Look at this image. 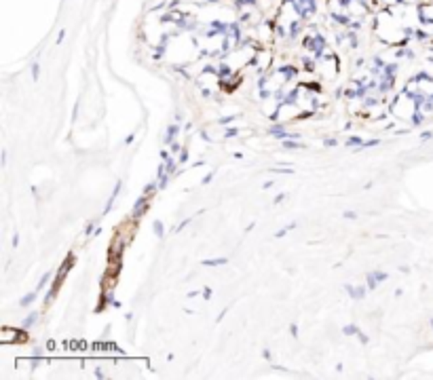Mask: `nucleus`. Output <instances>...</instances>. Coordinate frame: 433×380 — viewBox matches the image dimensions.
Here are the masks:
<instances>
[{"mask_svg": "<svg viewBox=\"0 0 433 380\" xmlns=\"http://www.w3.org/2000/svg\"><path fill=\"white\" fill-rule=\"evenodd\" d=\"M32 300H34V294H28V296H26V298L21 300V304H30Z\"/></svg>", "mask_w": 433, "mask_h": 380, "instance_id": "f257e3e1", "label": "nucleus"}, {"mask_svg": "<svg viewBox=\"0 0 433 380\" xmlns=\"http://www.w3.org/2000/svg\"><path fill=\"white\" fill-rule=\"evenodd\" d=\"M205 264H226V258H220V260H208Z\"/></svg>", "mask_w": 433, "mask_h": 380, "instance_id": "f03ea898", "label": "nucleus"}, {"mask_svg": "<svg viewBox=\"0 0 433 380\" xmlns=\"http://www.w3.org/2000/svg\"><path fill=\"white\" fill-rule=\"evenodd\" d=\"M154 226H157V234L161 237V234H163V226H161V222H157Z\"/></svg>", "mask_w": 433, "mask_h": 380, "instance_id": "7ed1b4c3", "label": "nucleus"}]
</instances>
